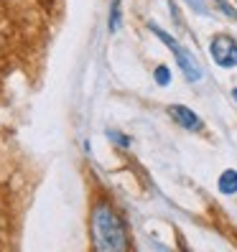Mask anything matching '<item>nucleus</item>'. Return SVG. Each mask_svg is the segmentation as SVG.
Wrapping results in <instances>:
<instances>
[{
    "label": "nucleus",
    "instance_id": "2",
    "mask_svg": "<svg viewBox=\"0 0 237 252\" xmlns=\"http://www.w3.org/2000/svg\"><path fill=\"white\" fill-rule=\"evenodd\" d=\"M151 31H153V36L156 38H161L166 43V46L171 49V54H173V59H176V64H179V69H181V74L186 77V82H199L202 79V66L194 62V59H191L186 51H184V46L176 38H171L164 28H158L156 23H151Z\"/></svg>",
    "mask_w": 237,
    "mask_h": 252
},
{
    "label": "nucleus",
    "instance_id": "6",
    "mask_svg": "<svg viewBox=\"0 0 237 252\" xmlns=\"http://www.w3.org/2000/svg\"><path fill=\"white\" fill-rule=\"evenodd\" d=\"M120 21H123V16H120V0H112V8H110V31L112 33L120 28Z\"/></svg>",
    "mask_w": 237,
    "mask_h": 252
},
{
    "label": "nucleus",
    "instance_id": "3",
    "mask_svg": "<svg viewBox=\"0 0 237 252\" xmlns=\"http://www.w3.org/2000/svg\"><path fill=\"white\" fill-rule=\"evenodd\" d=\"M209 54L214 59V64L222 69H232L237 66V41L227 33H219L209 43Z\"/></svg>",
    "mask_w": 237,
    "mask_h": 252
},
{
    "label": "nucleus",
    "instance_id": "7",
    "mask_svg": "<svg viewBox=\"0 0 237 252\" xmlns=\"http://www.w3.org/2000/svg\"><path fill=\"white\" fill-rule=\"evenodd\" d=\"M153 79H156V84L166 87V84L171 82V71H169V66H158V69L153 71Z\"/></svg>",
    "mask_w": 237,
    "mask_h": 252
},
{
    "label": "nucleus",
    "instance_id": "10",
    "mask_svg": "<svg viewBox=\"0 0 237 252\" xmlns=\"http://www.w3.org/2000/svg\"><path fill=\"white\" fill-rule=\"evenodd\" d=\"M186 3H189V8H191V10L202 13V16H206V13H209V8H206L204 0H186Z\"/></svg>",
    "mask_w": 237,
    "mask_h": 252
},
{
    "label": "nucleus",
    "instance_id": "11",
    "mask_svg": "<svg viewBox=\"0 0 237 252\" xmlns=\"http://www.w3.org/2000/svg\"><path fill=\"white\" fill-rule=\"evenodd\" d=\"M232 99L237 102V87H235V90H232Z\"/></svg>",
    "mask_w": 237,
    "mask_h": 252
},
{
    "label": "nucleus",
    "instance_id": "5",
    "mask_svg": "<svg viewBox=\"0 0 237 252\" xmlns=\"http://www.w3.org/2000/svg\"><path fill=\"white\" fill-rule=\"evenodd\" d=\"M217 189H219V194H225V196L237 194V171L235 168L222 171L219 179H217Z\"/></svg>",
    "mask_w": 237,
    "mask_h": 252
},
{
    "label": "nucleus",
    "instance_id": "8",
    "mask_svg": "<svg viewBox=\"0 0 237 252\" xmlns=\"http://www.w3.org/2000/svg\"><path fill=\"white\" fill-rule=\"evenodd\" d=\"M214 3H217V8H219V13H225V16L227 18H232V21H237V10L227 3V0H214Z\"/></svg>",
    "mask_w": 237,
    "mask_h": 252
},
{
    "label": "nucleus",
    "instance_id": "4",
    "mask_svg": "<svg viewBox=\"0 0 237 252\" xmlns=\"http://www.w3.org/2000/svg\"><path fill=\"white\" fill-rule=\"evenodd\" d=\"M169 115H171L184 130H189V132H202V130H204L202 117H199L194 110H189L186 105H171V107H169Z\"/></svg>",
    "mask_w": 237,
    "mask_h": 252
},
{
    "label": "nucleus",
    "instance_id": "1",
    "mask_svg": "<svg viewBox=\"0 0 237 252\" xmlns=\"http://www.w3.org/2000/svg\"><path fill=\"white\" fill-rule=\"evenodd\" d=\"M92 245L102 252L130 250L125 219L110 201H97L92 209Z\"/></svg>",
    "mask_w": 237,
    "mask_h": 252
},
{
    "label": "nucleus",
    "instance_id": "9",
    "mask_svg": "<svg viewBox=\"0 0 237 252\" xmlns=\"http://www.w3.org/2000/svg\"><path fill=\"white\" fill-rule=\"evenodd\" d=\"M107 138H110L112 143H117L120 148H130V138L120 135V132H117V130H107Z\"/></svg>",
    "mask_w": 237,
    "mask_h": 252
}]
</instances>
